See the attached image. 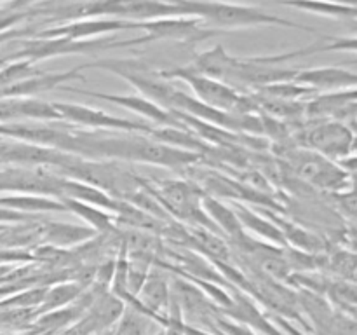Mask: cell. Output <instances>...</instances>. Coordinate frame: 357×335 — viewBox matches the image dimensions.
Returning <instances> with one entry per match:
<instances>
[{
	"mask_svg": "<svg viewBox=\"0 0 357 335\" xmlns=\"http://www.w3.org/2000/svg\"><path fill=\"white\" fill-rule=\"evenodd\" d=\"M0 206L14 211L24 213V215H35V213H47V211H66L65 204L59 199L47 198L40 194H16V195H3L0 198Z\"/></svg>",
	"mask_w": 357,
	"mask_h": 335,
	"instance_id": "obj_17",
	"label": "cell"
},
{
	"mask_svg": "<svg viewBox=\"0 0 357 335\" xmlns=\"http://www.w3.org/2000/svg\"><path fill=\"white\" fill-rule=\"evenodd\" d=\"M59 201L65 204L66 211L75 213L82 222L87 223V227L94 229L98 234L114 232L117 229L114 213L107 211V209L96 208V206L86 204V202L75 201V199H59Z\"/></svg>",
	"mask_w": 357,
	"mask_h": 335,
	"instance_id": "obj_18",
	"label": "cell"
},
{
	"mask_svg": "<svg viewBox=\"0 0 357 335\" xmlns=\"http://www.w3.org/2000/svg\"><path fill=\"white\" fill-rule=\"evenodd\" d=\"M138 30V23L124 20H114V17H87V20H75L68 23L56 24V27L42 28L35 37L51 38L65 37L72 40H87V38H100L101 35L114 34L122 30Z\"/></svg>",
	"mask_w": 357,
	"mask_h": 335,
	"instance_id": "obj_10",
	"label": "cell"
},
{
	"mask_svg": "<svg viewBox=\"0 0 357 335\" xmlns=\"http://www.w3.org/2000/svg\"><path fill=\"white\" fill-rule=\"evenodd\" d=\"M201 208L206 213L211 223L215 225V229L225 237L227 241L239 239L246 234V230L241 225L239 218H237L236 211L232 209V206H227L225 202H222L220 199L211 198L208 194H202L201 199Z\"/></svg>",
	"mask_w": 357,
	"mask_h": 335,
	"instance_id": "obj_15",
	"label": "cell"
},
{
	"mask_svg": "<svg viewBox=\"0 0 357 335\" xmlns=\"http://www.w3.org/2000/svg\"><path fill=\"white\" fill-rule=\"evenodd\" d=\"M89 68L107 70V72L128 80L132 87L139 91L143 98L171 112L173 98L178 89L171 80L162 79L159 72L153 70L149 63L135 58H100L89 61Z\"/></svg>",
	"mask_w": 357,
	"mask_h": 335,
	"instance_id": "obj_4",
	"label": "cell"
},
{
	"mask_svg": "<svg viewBox=\"0 0 357 335\" xmlns=\"http://www.w3.org/2000/svg\"><path fill=\"white\" fill-rule=\"evenodd\" d=\"M96 230L79 223H63L52 220H42L40 239L42 244H51L56 248H75L96 236Z\"/></svg>",
	"mask_w": 357,
	"mask_h": 335,
	"instance_id": "obj_14",
	"label": "cell"
},
{
	"mask_svg": "<svg viewBox=\"0 0 357 335\" xmlns=\"http://www.w3.org/2000/svg\"><path fill=\"white\" fill-rule=\"evenodd\" d=\"M330 195L331 204H333L335 211L342 213L344 220L347 218L349 223H354L356 218V195H354V188H349V191H342V192H333V194H326Z\"/></svg>",
	"mask_w": 357,
	"mask_h": 335,
	"instance_id": "obj_23",
	"label": "cell"
},
{
	"mask_svg": "<svg viewBox=\"0 0 357 335\" xmlns=\"http://www.w3.org/2000/svg\"><path fill=\"white\" fill-rule=\"evenodd\" d=\"M291 140L337 163L354 156L356 150V129L340 121H303L293 131Z\"/></svg>",
	"mask_w": 357,
	"mask_h": 335,
	"instance_id": "obj_5",
	"label": "cell"
},
{
	"mask_svg": "<svg viewBox=\"0 0 357 335\" xmlns=\"http://www.w3.org/2000/svg\"><path fill=\"white\" fill-rule=\"evenodd\" d=\"M38 0H10L7 2V9L10 10H24V9H30V7L37 6Z\"/></svg>",
	"mask_w": 357,
	"mask_h": 335,
	"instance_id": "obj_25",
	"label": "cell"
},
{
	"mask_svg": "<svg viewBox=\"0 0 357 335\" xmlns=\"http://www.w3.org/2000/svg\"><path fill=\"white\" fill-rule=\"evenodd\" d=\"M56 112L59 114V119L65 121L66 124L82 126V128L93 129H105V131H119V133H139V135L152 136L155 126H152L146 121H129V119L117 117L105 110L87 107V105L79 103H61L56 101Z\"/></svg>",
	"mask_w": 357,
	"mask_h": 335,
	"instance_id": "obj_6",
	"label": "cell"
},
{
	"mask_svg": "<svg viewBox=\"0 0 357 335\" xmlns=\"http://www.w3.org/2000/svg\"><path fill=\"white\" fill-rule=\"evenodd\" d=\"M275 2L333 20H356L357 16L354 3H338L330 0H275Z\"/></svg>",
	"mask_w": 357,
	"mask_h": 335,
	"instance_id": "obj_19",
	"label": "cell"
},
{
	"mask_svg": "<svg viewBox=\"0 0 357 335\" xmlns=\"http://www.w3.org/2000/svg\"><path fill=\"white\" fill-rule=\"evenodd\" d=\"M86 68H89V63H80V65H75L73 68L65 70V72L45 73L40 70V72L28 77V79L3 87L0 91V98H33L37 94L47 93V91L59 89L61 86L68 84L70 80L84 79L82 70Z\"/></svg>",
	"mask_w": 357,
	"mask_h": 335,
	"instance_id": "obj_11",
	"label": "cell"
},
{
	"mask_svg": "<svg viewBox=\"0 0 357 335\" xmlns=\"http://www.w3.org/2000/svg\"><path fill=\"white\" fill-rule=\"evenodd\" d=\"M59 91H66V93H75L82 94V96H91V98H100V100L110 101V103L119 105V107L126 108V110L132 112V114H138L142 117L146 119V122H150L152 126L157 128H185L180 121H178L176 115L173 112L166 110V108L159 107L153 101L146 100L142 94H110V93H100V91H87V89H79V87L73 86H61Z\"/></svg>",
	"mask_w": 357,
	"mask_h": 335,
	"instance_id": "obj_8",
	"label": "cell"
},
{
	"mask_svg": "<svg viewBox=\"0 0 357 335\" xmlns=\"http://www.w3.org/2000/svg\"><path fill=\"white\" fill-rule=\"evenodd\" d=\"M167 2L176 3L183 16L197 17L206 27L222 31H225V28L241 30V28L255 27H286L323 37L316 28L300 24L291 20H284V17L275 16L268 10L260 9V7L218 2V0H167Z\"/></svg>",
	"mask_w": 357,
	"mask_h": 335,
	"instance_id": "obj_2",
	"label": "cell"
},
{
	"mask_svg": "<svg viewBox=\"0 0 357 335\" xmlns=\"http://www.w3.org/2000/svg\"><path fill=\"white\" fill-rule=\"evenodd\" d=\"M272 156L278 157V164L310 188L323 194L349 191L354 188V173L340 166L314 150L296 145L293 140L281 143H271Z\"/></svg>",
	"mask_w": 357,
	"mask_h": 335,
	"instance_id": "obj_1",
	"label": "cell"
},
{
	"mask_svg": "<svg viewBox=\"0 0 357 335\" xmlns=\"http://www.w3.org/2000/svg\"><path fill=\"white\" fill-rule=\"evenodd\" d=\"M232 209L236 211L237 218H239L244 230H250L253 236L261 237V241H265V243H271L279 248H286V241L284 237H282L281 230H279L267 216L261 215L260 211H253V209H251L250 206L244 204V202L232 201Z\"/></svg>",
	"mask_w": 357,
	"mask_h": 335,
	"instance_id": "obj_16",
	"label": "cell"
},
{
	"mask_svg": "<svg viewBox=\"0 0 357 335\" xmlns=\"http://www.w3.org/2000/svg\"><path fill=\"white\" fill-rule=\"evenodd\" d=\"M333 278L347 279V281L356 283V255L354 250H340L328 251L326 253V271Z\"/></svg>",
	"mask_w": 357,
	"mask_h": 335,
	"instance_id": "obj_22",
	"label": "cell"
},
{
	"mask_svg": "<svg viewBox=\"0 0 357 335\" xmlns=\"http://www.w3.org/2000/svg\"><path fill=\"white\" fill-rule=\"evenodd\" d=\"M30 121L56 122L61 121L54 105L37 98H2L0 100V121Z\"/></svg>",
	"mask_w": 357,
	"mask_h": 335,
	"instance_id": "obj_13",
	"label": "cell"
},
{
	"mask_svg": "<svg viewBox=\"0 0 357 335\" xmlns=\"http://www.w3.org/2000/svg\"><path fill=\"white\" fill-rule=\"evenodd\" d=\"M155 327H160V325L155 323L152 318L146 316L145 313L131 306H124L122 314L117 320V328H115L114 335H153V328Z\"/></svg>",
	"mask_w": 357,
	"mask_h": 335,
	"instance_id": "obj_20",
	"label": "cell"
},
{
	"mask_svg": "<svg viewBox=\"0 0 357 335\" xmlns=\"http://www.w3.org/2000/svg\"><path fill=\"white\" fill-rule=\"evenodd\" d=\"M159 75L166 80H183L194 91L195 98L208 107L227 114H258V108L250 93H239L222 80L209 79V77L195 73L185 66L160 70Z\"/></svg>",
	"mask_w": 357,
	"mask_h": 335,
	"instance_id": "obj_3",
	"label": "cell"
},
{
	"mask_svg": "<svg viewBox=\"0 0 357 335\" xmlns=\"http://www.w3.org/2000/svg\"><path fill=\"white\" fill-rule=\"evenodd\" d=\"M356 96V87L314 94L303 103L307 121H340L354 128Z\"/></svg>",
	"mask_w": 357,
	"mask_h": 335,
	"instance_id": "obj_9",
	"label": "cell"
},
{
	"mask_svg": "<svg viewBox=\"0 0 357 335\" xmlns=\"http://www.w3.org/2000/svg\"><path fill=\"white\" fill-rule=\"evenodd\" d=\"M138 30L143 31L150 42L157 40H173L180 44H199V42L209 40L213 37L225 34L216 28H209L197 17H159V20L142 21L138 23Z\"/></svg>",
	"mask_w": 357,
	"mask_h": 335,
	"instance_id": "obj_7",
	"label": "cell"
},
{
	"mask_svg": "<svg viewBox=\"0 0 357 335\" xmlns=\"http://www.w3.org/2000/svg\"><path fill=\"white\" fill-rule=\"evenodd\" d=\"M328 335H357L356 316L335 309V316L330 325V330H328Z\"/></svg>",
	"mask_w": 357,
	"mask_h": 335,
	"instance_id": "obj_24",
	"label": "cell"
},
{
	"mask_svg": "<svg viewBox=\"0 0 357 335\" xmlns=\"http://www.w3.org/2000/svg\"><path fill=\"white\" fill-rule=\"evenodd\" d=\"M47 2L59 3V2H86V0H47Z\"/></svg>",
	"mask_w": 357,
	"mask_h": 335,
	"instance_id": "obj_26",
	"label": "cell"
},
{
	"mask_svg": "<svg viewBox=\"0 0 357 335\" xmlns=\"http://www.w3.org/2000/svg\"><path fill=\"white\" fill-rule=\"evenodd\" d=\"M293 82L310 87L312 91H342L356 87L357 75L354 70L340 68V66H319V68L296 70Z\"/></svg>",
	"mask_w": 357,
	"mask_h": 335,
	"instance_id": "obj_12",
	"label": "cell"
},
{
	"mask_svg": "<svg viewBox=\"0 0 357 335\" xmlns=\"http://www.w3.org/2000/svg\"><path fill=\"white\" fill-rule=\"evenodd\" d=\"M80 292H82V286L77 285V283L68 281V283H56V285L49 286L45 290V295L42 299L40 311L38 313H51V311H58L61 307L72 304L77 297H80Z\"/></svg>",
	"mask_w": 357,
	"mask_h": 335,
	"instance_id": "obj_21",
	"label": "cell"
}]
</instances>
